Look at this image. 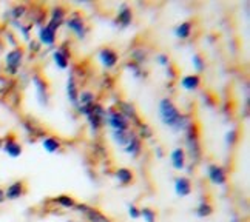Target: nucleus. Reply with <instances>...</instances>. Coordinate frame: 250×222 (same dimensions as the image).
<instances>
[{
    "instance_id": "nucleus-39",
    "label": "nucleus",
    "mask_w": 250,
    "mask_h": 222,
    "mask_svg": "<svg viewBox=\"0 0 250 222\" xmlns=\"http://www.w3.org/2000/svg\"><path fill=\"white\" fill-rule=\"evenodd\" d=\"M156 62L161 65V66H167L170 65V57H168V54H166V53H159L158 56H156Z\"/></svg>"
},
{
    "instance_id": "nucleus-25",
    "label": "nucleus",
    "mask_w": 250,
    "mask_h": 222,
    "mask_svg": "<svg viewBox=\"0 0 250 222\" xmlns=\"http://www.w3.org/2000/svg\"><path fill=\"white\" fill-rule=\"evenodd\" d=\"M179 83L186 91H196L201 86V77L198 74H187L184 77H181Z\"/></svg>"
},
{
    "instance_id": "nucleus-45",
    "label": "nucleus",
    "mask_w": 250,
    "mask_h": 222,
    "mask_svg": "<svg viewBox=\"0 0 250 222\" xmlns=\"http://www.w3.org/2000/svg\"><path fill=\"white\" fill-rule=\"evenodd\" d=\"M162 154H164V153H162V150L158 148V158H162Z\"/></svg>"
},
{
    "instance_id": "nucleus-1",
    "label": "nucleus",
    "mask_w": 250,
    "mask_h": 222,
    "mask_svg": "<svg viewBox=\"0 0 250 222\" xmlns=\"http://www.w3.org/2000/svg\"><path fill=\"white\" fill-rule=\"evenodd\" d=\"M158 114H159L161 122L175 133H181V131L184 133L191 125V122H193L188 114L179 111L176 103L170 98L161 99L159 107H158Z\"/></svg>"
},
{
    "instance_id": "nucleus-40",
    "label": "nucleus",
    "mask_w": 250,
    "mask_h": 222,
    "mask_svg": "<svg viewBox=\"0 0 250 222\" xmlns=\"http://www.w3.org/2000/svg\"><path fill=\"white\" fill-rule=\"evenodd\" d=\"M128 215H130L131 219H139L141 218V211L134 204H128Z\"/></svg>"
},
{
    "instance_id": "nucleus-42",
    "label": "nucleus",
    "mask_w": 250,
    "mask_h": 222,
    "mask_svg": "<svg viewBox=\"0 0 250 222\" xmlns=\"http://www.w3.org/2000/svg\"><path fill=\"white\" fill-rule=\"evenodd\" d=\"M166 74H167V77L168 79H176V68L173 66L171 63L167 66V71H166Z\"/></svg>"
},
{
    "instance_id": "nucleus-34",
    "label": "nucleus",
    "mask_w": 250,
    "mask_h": 222,
    "mask_svg": "<svg viewBox=\"0 0 250 222\" xmlns=\"http://www.w3.org/2000/svg\"><path fill=\"white\" fill-rule=\"evenodd\" d=\"M130 56H131V61L134 63L141 65V66H142V63L147 62V51H144L142 48H136V50H133Z\"/></svg>"
},
{
    "instance_id": "nucleus-4",
    "label": "nucleus",
    "mask_w": 250,
    "mask_h": 222,
    "mask_svg": "<svg viewBox=\"0 0 250 222\" xmlns=\"http://www.w3.org/2000/svg\"><path fill=\"white\" fill-rule=\"evenodd\" d=\"M105 111H107V108H104V105L96 102L94 107L85 114L86 122H88V127H90V131H91L93 136L99 134V131L105 125Z\"/></svg>"
},
{
    "instance_id": "nucleus-15",
    "label": "nucleus",
    "mask_w": 250,
    "mask_h": 222,
    "mask_svg": "<svg viewBox=\"0 0 250 222\" xmlns=\"http://www.w3.org/2000/svg\"><path fill=\"white\" fill-rule=\"evenodd\" d=\"M207 178L213 185H226L227 173L223 167L218 165V163H210L207 167Z\"/></svg>"
},
{
    "instance_id": "nucleus-26",
    "label": "nucleus",
    "mask_w": 250,
    "mask_h": 222,
    "mask_svg": "<svg viewBox=\"0 0 250 222\" xmlns=\"http://www.w3.org/2000/svg\"><path fill=\"white\" fill-rule=\"evenodd\" d=\"M114 176H116L118 182L122 185V187H127L130 185L133 179H134V175H133V171L127 167H122V168H118L116 173H114Z\"/></svg>"
},
{
    "instance_id": "nucleus-28",
    "label": "nucleus",
    "mask_w": 250,
    "mask_h": 222,
    "mask_svg": "<svg viewBox=\"0 0 250 222\" xmlns=\"http://www.w3.org/2000/svg\"><path fill=\"white\" fill-rule=\"evenodd\" d=\"M42 147H43V150H45L46 153L54 154V153H57V151L61 150L62 143H61L59 139L54 138V136H46V138L42 139Z\"/></svg>"
},
{
    "instance_id": "nucleus-32",
    "label": "nucleus",
    "mask_w": 250,
    "mask_h": 222,
    "mask_svg": "<svg viewBox=\"0 0 250 222\" xmlns=\"http://www.w3.org/2000/svg\"><path fill=\"white\" fill-rule=\"evenodd\" d=\"M191 65H193V68H195L196 73H203V71H206V68H207L204 57L201 56V54H198V53L191 56Z\"/></svg>"
},
{
    "instance_id": "nucleus-31",
    "label": "nucleus",
    "mask_w": 250,
    "mask_h": 222,
    "mask_svg": "<svg viewBox=\"0 0 250 222\" xmlns=\"http://www.w3.org/2000/svg\"><path fill=\"white\" fill-rule=\"evenodd\" d=\"M54 202H56V204L59 205V207L65 208V210H71V208L76 207V201H74V198L70 196V195L56 196V198H54Z\"/></svg>"
},
{
    "instance_id": "nucleus-2",
    "label": "nucleus",
    "mask_w": 250,
    "mask_h": 222,
    "mask_svg": "<svg viewBox=\"0 0 250 222\" xmlns=\"http://www.w3.org/2000/svg\"><path fill=\"white\" fill-rule=\"evenodd\" d=\"M184 133H186V148H187L186 154H188L191 162H199L201 156H203V148H201L199 133L195 122H191V125Z\"/></svg>"
},
{
    "instance_id": "nucleus-35",
    "label": "nucleus",
    "mask_w": 250,
    "mask_h": 222,
    "mask_svg": "<svg viewBox=\"0 0 250 222\" xmlns=\"http://www.w3.org/2000/svg\"><path fill=\"white\" fill-rule=\"evenodd\" d=\"M125 68H127L133 77H136V79H142V77H146V71L142 70V66L138 65V63H134V62H128L127 65H125Z\"/></svg>"
},
{
    "instance_id": "nucleus-30",
    "label": "nucleus",
    "mask_w": 250,
    "mask_h": 222,
    "mask_svg": "<svg viewBox=\"0 0 250 222\" xmlns=\"http://www.w3.org/2000/svg\"><path fill=\"white\" fill-rule=\"evenodd\" d=\"M211 213H213V205H211L208 201L203 199V201L199 202V205L196 207V216L204 219V218L211 216Z\"/></svg>"
},
{
    "instance_id": "nucleus-11",
    "label": "nucleus",
    "mask_w": 250,
    "mask_h": 222,
    "mask_svg": "<svg viewBox=\"0 0 250 222\" xmlns=\"http://www.w3.org/2000/svg\"><path fill=\"white\" fill-rule=\"evenodd\" d=\"M66 14H68V9H66L63 5H56L51 8L50 11V20L46 22V25L53 28L54 31H59V28L65 23Z\"/></svg>"
},
{
    "instance_id": "nucleus-10",
    "label": "nucleus",
    "mask_w": 250,
    "mask_h": 222,
    "mask_svg": "<svg viewBox=\"0 0 250 222\" xmlns=\"http://www.w3.org/2000/svg\"><path fill=\"white\" fill-rule=\"evenodd\" d=\"M70 61H71V53H70V48H68V43L66 42L53 51V62L59 70H62V71L68 70Z\"/></svg>"
},
{
    "instance_id": "nucleus-20",
    "label": "nucleus",
    "mask_w": 250,
    "mask_h": 222,
    "mask_svg": "<svg viewBox=\"0 0 250 222\" xmlns=\"http://www.w3.org/2000/svg\"><path fill=\"white\" fill-rule=\"evenodd\" d=\"M186 158H187V154H186V150L184 148H181V147L175 148V150L170 153L171 167L175 168V170H178V171H182V170L186 168V165H187Z\"/></svg>"
},
{
    "instance_id": "nucleus-27",
    "label": "nucleus",
    "mask_w": 250,
    "mask_h": 222,
    "mask_svg": "<svg viewBox=\"0 0 250 222\" xmlns=\"http://www.w3.org/2000/svg\"><path fill=\"white\" fill-rule=\"evenodd\" d=\"M191 30H193V23L190 20H186L175 28V36H176V39H179V40H187L191 34Z\"/></svg>"
},
{
    "instance_id": "nucleus-17",
    "label": "nucleus",
    "mask_w": 250,
    "mask_h": 222,
    "mask_svg": "<svg viewBox=\"0 0 250 222\" xmlns=\"http://www.w3.org/2000/svg\"><path fill=\"white\" fill-rule=\"evenodd\" d=\"M26 195V185L23 181H14L5 188L6 201H17Z\"/></svg>"
},
{
    "instance_id": "nucleus-37",
    "label": "nucleus",
    "mask_w": 250,
    "mask_h": 222,
    "mask_svg": "<svg viewBox=\"0 0 250 222\" xmlns=\"http://www.w3.org/2000/svg\"><path fill=\"white\" fill-rule=\"evenodd\" d=\"M139 211H141V218L146 222H156V211L153 208L144 207V208H139Z\"/></svg>"
},
{
    "instance_id": "nucleus-44",
    "label": "nucleus",
    "mask_w": 250,
    "mask_h": 222,
    "mask_svg": "<svg viewBox=\"0 0 250 222\" xmlns=\"http://www.w3.org/2000/svg\"><path fill=\"white\" fill-rule=\"evenodd\" d=\"M5 201H6V196H5V190H3V188H0V205L5 204Z\"/></svg>"
},
{
    "instance_id": "nucleus-18",
    "label": "nucleus",
    "mask_w": 250,
    "mask_h": 222,
    "mask_svg": "<svg viewBox=\"0 0 250 222\" xmlns=\"http://www.w3.org/2000/svg\"><path fill=\"white\" fill-rule=\"evenodd\" d=\"M37 42L41 45L45 46H53L56 43V39H57V31H54L53 28H50L46 23L43 26L39 28V33H37Z\"/></svg>"
},
{
    "instance_id": "nucleus-3",
    "label": "nucleus",
    "mask_w": 250,
    "mask_h": 222,
    "mask_svg": "<svg viewBox=\"0 0 250 222\" xmlns=\"http://www.w3.org/2000/svg\"><path fill=\"white\" fill-rule=\"evenodd\" d=\"M23 59H25V50L22 46H16L13 50H9L5 56V66H3L5 74L8 77H16L22 68Z\"/></svg>"
},
{
    "instance_id": "nucleus-6",
    "label": "nucleus",
    "mask_w": 250,
    "mask_h": 222,
    "mask_svg": "<svg viewBox=\"0 0 250 222\" xmlns=\"http://www.w3.org/2000/svg\"><path fill=\"white\" fill-rule=\"evenodd\" d=\"M105 125H108L111 131H128L131 127L130 122L114 107L105 111Z\"/></svg>"
},
{
    "instance_id": "nucleus-7",
    "label": "nucleus",
    "mask_w": 250,
    "mask_h": 222,
    "mask_svg": "<svg viewBox=\"0 0 250 222\" xmlns=\"http://www.w3.org/2000/svg\"><path fill=\"white\" fill-rule=\"evenodd\" d=\"M33 85L36 90L37 102H39L42 107H48V103H50V88H48V82L39 73H36L33 74Z\"/></svg>"
},
{
    "instance_id": "nucleus-21",
    "label": "nucleus",
    "mask_w": 250,
    "mask_h": 222,
    "mask_svg": "<svg viewBox=\"0 0 250 222\" xmlns=\"http://www.w3.org/2000/svg\"><path fill=\"white\" fill-rule=\"evenodd\" d=\"M22 127H23V130H25V133L28 134V136H34V138H45V131H43V128L41 127L39 123H37L34 119H31V118H26V119H23L22 121Z\"/></svg>"
},
{
    "instance_id": "nucleus-22",
    "label": "nucleus",
    "mask_w": 250,
    "mask_h": 222,
    "mask_svg": "<svg viewBox=\"0 0 250 222\" xmlns=\"http://www.w3.org/2000/svg\"><path fill=\"white\" fill-rule=\"evenodd\" d=\"M124 151L128 154V156H131V158H138L139 154L142 153V141L138 138V134L133 131V134H131V138H130V141L127 142V145L124 147Z\"/></svg>"
},
{
    "instance_id": "nucleus-23",
    "label": "nucleus",
    "mask_w": 250,
    "mask_h": 222,
    "mask_svg": "<svg viewBox=\"0 0 250 222\" xmlns=\"http://www.w3.org/2000/svg\"><path fill=\"white\" fill-rule=\"evenodd\" d=\"M175 193L179 198H187L191 195V182L186 176H178L175 179Z\"/></svg>"
},
{
    "instance_id": "nucleus-43",
    "label": "nucleus",
    "mask_w": 250,
    "mask_h": 222,
    "mask_svg": "<svg viewBox=\"0 0 250 222\" xmlns=\"http://www.w3.org/2000/svg\"><path fill=\"white\" fill-rule=\"evenodd\" d=\"M13 37H14V36H13L11 33H6V40H9V42H11L13 48H16V46H17V40H14Z\"/></svg>"
},
{
    "instance_id": "nucleus-41",
    "label": "nucleus",
    "mask_w": 250,
    "mask_h": 222,
    "mask_svg": "<svg viewBox=\"0 0 250 222\" xmlns=\"http://www.w3.org/2000/svg\"><path fill=\"white\" fill-rule=\"evenodd\" d=\"M41 43L39 42H37V40H30V42H28V48H30V53H39L41 51Z\"/></svg>"
},
{
    "instance_id": "nucleus-29",
    "label": "nucleus",
    "mask_w": 250,
    "mask_h": 222,
    "mask_svg": "<svg viewBox=\"0 0 250 222\" xmlns=\"http://www.w3.org/2000/svg\"><path fill=\"white\" fill-rule=\"evenodd\" d=\"M131 134H133L131 130H128V131H111V139H113L114 143H116V145L125 147V145H127V142L130 141Z\"/></svg>"
},
{
    "instance_id": "nucleus-14",
    "label": "nucleus",
    "mask_w": 250,
    "mask_h": 222,
    "mask_svg": "<svg viewBox=\"0 0 250 222\" xmlns=\"http://www.w3.org/2000/svg\"><path fill=\"white\" fill-rule=\"evenodd\" d=\"M98 102L96 101V94L90 90H83L79 93V99H78V105H76V108H78V113L85 116L88 113L93 107L94 103Z\"/></svg>"
},
{
    "instance_id": "nucleus-38",
    "label": "nucleus",
    "mask_w": 250,
    "mask_h": 222,
    "mask_svg": "<svg viewBox=\"0 0 250 222\" xmlns=\"http://www.w3.org/2000/svg\"><path fill=\"white\" fill-rule=\"evenodd\" d=\"M31 30H33L31 23H22L21 26H19V31H21L23 39H25V40H28V42H30V37H31Z\"/></svg>"
},
{
    "instance_id": "nucleus-36",
    "label": "nucleus",
    "mask_w": 250,
    "mask_h": 222,
    "mask_svg": "<svg viewBox=\"0 0 250 222\" xmlns=\"http://www.w3.org/2000/svg\"><path fill=\"white\" fill-rule=\"evenodd\" d=\"M238 139H239V131H238L236 128L229 130L227 134H226V145H227L229 148L235 147V143L238 142Z\"/></svg>"
},
{
    "instance_id": "nucleus-46",
    "label": "nucleus",
    "mask_w": 250,
    "mask_h": 222,
    "mask_svg": "<svg viewBox=\"0 0 250 222\" xmlns=\"http://www.w3.org/2000/svg\"><path fill=\"white\" fill-rule=\"evenodd\" d=\"M2 145H3V138H0V150H2Z\"/></svg>"
},
{
    "instance_id": "nucleus-12",
    "label": "nucleus",
    "mask_w": 250,
    "mask_h": 222,
    "mask_svg": "<svg viewBox=\"0 0 250 222\" xmlns=\"http://www.w3.org/2000/svg\"><path fill=\"white\" fill-rule=\"evenodd\" d=\"M98 59L101 62V65L104 66L105 70H113L114 66L119 63V54L113 50V48H101L98 53Z\"/></svg>"
},
{
    "instance_id": "nucleus-9",
    "label": "nucleus",
    "mask_w": 250,
    "mask_h": 222,
    "mask_svg": "<svg viewBox=\"0 0 250 222\" xmlns=\"http://www.w3.org/2000/svg\"><path fill=\"white\" fill-rule=\"evenodd\" d=\"M116 108L125 119H127L130 122V125H134V127H138L139 123H142L141 118H139V114L136 111V107L131 103V102H127V101H118L116 102Z\"/></svg>"
},
{
    "instance_id": "nucleus-8",
    "label": "nucleus",
    "mask_w": 250,
    "mask_h": 222,
    "mask_svg": "<svg viewBox=\"0 0 250 222\" xmlns=\"http://www.w3.org/2000/svg\"><path fill=\"white\" fill-rule=\"evenodd\" d=\"M2 150L5 151L6 156H9L11 159H17L22 156L23 153V147L22 143L17 141V136L14 133H8L6 136L3 138V145Z\"/></svg>"
},
{
    "instance_id": "nucleus-16",
    "label": "nucleus",
    "mask_w": 250,
    "mask_h": 222,
    "mask_svg": "<svg viewBox=\"0 0 250 222\" xmlns=\"http://www.w3.org/2000/svg\"><path fill=\"white\" fill-rule=\"evenodd\" d=\"M133 22V9L130 8L128 3H121L116 19H114V25L121 28H128Z\"/></svg>"
},
{
    "instance_id": "nucleus-13",
    "label": "nucleus",
    "mask_w": 250,
    "mask_h": 222,
    "mask_svg": "<svg viewBox=\"0 0 250 222\" xmlns=\"http://www.w3.org/2000/svg\"><path fill=\"white\" fill-rule=\"evenodd\" d=\"M74 208L78 210L79 213H83L88 222H111V219L108 216H105L101 210L94 208V207H90V205H86V204H76Z\"/></svg>"
},
{
    "instance_id": "nucleus-5",
    "label": "nucleus",
    "mask_w": 250,
    "mask_h": 222,
    "mask_svg": "<svg viewBox=\"0 0 250 222\" xmlns=\"http://www.w3.org/2000/svg\"><path fill=\"white\" fill-rule=\"evenodd\" d=\"M65 26L68 28L71 33H74L79 40H83V39L86 37V34L90 33V26L86 25L83 16L78 11L71 13L70 17L65 19Z\"/></svg>"
},
{
    "instance_id": "nucleus-24",
    "label": "nucleus",
    "mask_w": 250,
    "mask_h": 222,
    "mask_svg": "<svg viewBox=\"0 0 250 222\" xmlns=\"http://www.w3.org/2000/svg\"><path fill=\"white\" fill-rule=\"evenodd\" d=\"M26 16H28V8L23 3H16L6 11V17L9 19V22H11V20L21 22L22 19L26 17Z\"/></svg>"
},
{
    "instance_id": "nucleus-33",
    "label": "nucleus",
    "mask_w": 250,
    "mask_h": 222,
    "mask_svg": "<svg viewBox=\"0 0 250 222\" xmlns=\"http://www.w3.org/2000/svg\"><path fill=\"white\" fill-rule=\"evenodd\" d=\"M136 128H138V133H136V134H138V138H139L141 141H142V139H146V141H147V139H151V136H153V130H151V127H150L148 123H144V122H142V123L138 125Z\"/></svg>"
},
{
    "instance_id": "nucleus-47",
    "label": "nucleus",
    "mask_w": 250,
    "mask_h": 222,
    "mask_svg": "<svg viewBox=\"0 0 250 222\" xmlns=\"http://www.w3.org/2000/svg\"><path fill=\"white\" fill-rule=\"evenodd\" d=\"M232 222H239V219H238L236 216H233V218H232Z\"/></svg>"
},
{
    "instance_id": "nucleus-19",
    "label": "nucleus",
    "mask_w": 250,
    "mask_h": 222,
    "mask_svg": "<svg viewBox=\"0 0 250 222\" xmlns=\"http://www.w3.org/2000/svg\"><path fill=\"white\" fill-rule=\"evenodd\" d=\"M79 86H78V81H76V76L71 71L68 74V79H66V98H68V102H71L74 107L78 105V99H79Z\"/></svg>"
}]
</instances>
